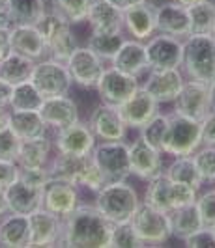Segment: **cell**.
Wrapping results in <instances>:
<instances>
[{
	"label": "cell",
	"mask_w": 215,
	"mask_h": 248,
	"mask_svg": "<svg viewBox=\"0 0 215 248\" xmlns=\"http://www.w3.org/2000/svg\"><path fill=\"white\" fill-rule=\"evenodd\" d=\"M6 2L8 0H0V10H6Z\"/></svg>",
	"instance_id": "cell-58"
},
{
	"label": "cell",
	"mask_w": 215,
	"mask_h": 248,
	"mask_svg": "<svg viewBox=\"0 0 215 248\" xmlns=\"http://www.w3.org/2000/svg\"><path fill=\"white\" fill-rule=\"evenodd\" d=\"M197 196H198L197 188L185 185V183L172 181V179H168L163 174L159 175V177H155V179H152V181H148L144 202L148 205L155 207V209H159V211L170 213L178 209V207L195 203Z\"/></svg>",
	"instance_id": "cell-4"
},
{
	"label": "cell",
	"mask_w": 215,
	"mask_h": 248,
	"mask_svg": "<svg viewBox=\"0 0 215 248\" xmlns=\"http://www.w3.org/2000/svg\"><path fill=\"white\" fill-rule=\"evenodd\" d=\"M94 0H51L52 10L66 17L71 25L86 21V15Z\"/></svg>",
	"instance_id": "cell-40"
},
{
	"label": "cell",
	"mask_w": 215,
	"mask_h": 248,
	"mask_svg": "<svg viewBox=\"0 0 215 248\" xmlns=\"http://www.w3.org/2000/svg\"><path fill=\"white\" fill-rule=\"evenodd\" d=\"M86 21L96 34H116L124 30V12L109 0H94Z\"/></svg>",
	"instance_id": "cell-23"
},
{
	"label": "cell",
	"mask_w": 215,
	"mask_h": 248,
	"mask_svg": "<svg viewBox=\"0 0 215 248\" xmlns=\"http://www.w3.org/2000/svg\"><path fill=\"white\" fill-rule=\"evenodd\" d=\"M6 200H8V211L19 213V215H30L43 203V186H36L25 183L17 177L12 185L6 188Z\"/></svg>",
	"instance_id": "cell-25"
},
{
	"label": "cell",
	"mask_w": 215,
	"mask_h": 248,
	"mask_svg": "<svg viewBox=\"0 0 215 248\" xmlns=\"http://www.w3.org/2000/svg\"><path fill=\"white\" fill-rule=\"evenodd\" d=\"M163 153L148 146L142 138L133 140L129 144V166L131 174L137 175L142 181H152L155 177L163 175Z\"/></svg>",
	"instance_id": "cell-16"
},
{
	"label": "cell",
	"mask_w": 215,
	"mask_h": 248,
	"mask_svg": "<svg viewBox=\"0 0 215 248\" xmlns=\"http://www.w3.org/2000/svg\"><path fill=\"white\" fill-rule=\"evenodd\" d=\"M124 41H126V36L122 32H116V34H96V32H92L86 47L90 50H94L103 62L111 63L118 49L124 45Z\"/></svg>",
	"instance_id": "cell-39"
},
{
	"label": "cell",
	"mask_w": 215,
	"mask_h": 248,
	"mask_svg": "<svg viewBox=\"0 0 215 248\" xmlns=\"http://www.w3.org/2000/svg\"><path fill=\"white\" fill-rule=\"evenodd\" d=\"M90 155H69V153H58L51 162H47V170L51 177H60L66 181H71L79 186L81 174L88 162Z\"/></svg>",
	"instance_id": "cell-33"
},
{
	"label": "cell",
	"mask_w": 215,
	"mask_h": 248,
	"mask_svg": "<svg viewBox=\"0 0 215 248\" xmlns=\"http://www.w3.org/2000/svg\"><path fill=\"white\" fill-rule=\"evenodd\" d=\"M52 146L58 153H69V155H90L96 148V137L92 133L88 124L75 122L64 129H58L52 138Z\"/></svg>",
	"instance_id": "cell-17"
},
{
	"label": "cell",
	"mask_w": 215,
	"mask_h": 248,
	"mask_svg": "<svg viewBox=\"0 0 215 248\" xmlns=\"http://www.w3.org/2000/svg\"><path fill=\"white\" fill-rule=\"evenodd\" d=\"M183 75L204 84L215 82V36H195L183 39Z\"/></svg>",
	"instance_id": "cell-2"
},
{
	"label": "cell",
	"mask_w": 215,
	"mask_h": 248,
	"mask_svg": "<svg viewBox=\"0 0 215 248\" xmlns=\"http://www.w3.org/2000/svg\"><path fill=\"white\" fill-rule=\"evenodd\" d=\"M88 127L92 129L96 140L101 142H116V140H126L127 125L118 110V107L103 103L98 105L88 120Z\"/></svg>",
	"instance_id": "cell-14"
},
{
	"label": "cell",
	"mask_w": 215,
	"mask_h": 248,
	"mask_svg": "<svg viewBox=\"0 0 215 248\" xmlns=\"http://www.w3.org/2000/svg\"><path fill=\"white\" fill-rule=\"evenodd\" d=\"M202 146V127L200 122L189 120L178 114H170V125L168 135L165 142V155L182 157V155H193Z\"/></svg>",
	"instance_id": "cell-8"
},
{
	"label": "cell",
	"mask_w": 215,
	"mask_h": 248,
	"mask_svg": "<svg viewBox=\"0 0 215 248\" xmlns=\"http://www.w3.org/2000/svg\"><path fill=\"white\" fill-rule=\"evenodd\" d=\"M109 247L114 248H140L144 247L139 239L135 228L131 222H116L111 228V237H109Z\"/></svg>",
	"instance_id": "cell-41"
},
{
	"label": "cell",
	"mask_w": 215,
	"mask_h": 248,
	"mask_svg": "<svg viewBox=\"0 0 215 248\" xmlns=\"http://www.w3.org/2000/svg\"><path fill=\"white\" fill-rule=\"evenodd\" d=\"M19 146H21V140L15 137L8 127L0 131V159H4V161H17Z\"/></svg>",
	"instance_id": "cell-45"
},
{
	"label": "cell",
	"mask_w": 215,
	"mask_h": 248,
	"mask_svg": "<svg viewBox=\"0 0 215 248\" xmlns=\"http://www.w3.org/2000/svg\"><path fill=\"white\" fill-rule=\"evenodd\" d=\"M10 26H12V21L8 17V12L0 10V28H10Z\"/></svg>",
	"instance_id": "cell-55"
},
{
	"label": "cell",
	"mask_w": 215,
	"mask_h": 248,
	"mask_svg": "<svg viewBox=\"0 0 215 248\" xmlns=\"http://www.w3.org/2000/svg\"><path fill=\"white\" fill-rule=\"evenodd\" d=\"M155 32L185 39L191 36L189 13L187 8L178 2H166L155 8Z\"/></svg>",
	"instance_id": "cell-19"
},
{
	"label": "cell",
	"mask_w": 215,
	"mask_h": 248,
	"mask_svg": "<svg viewBox=\"0 0 215 248\" xmlns=\"http://www.w3.org/2000/svg\"><path fill=\"white\" fill-rule=\"evenodd\" d=\"M193 161L204 183H215V146H200L193 153Z\"/></svg>",
	"instance_id": "cell-42"
},
{
	"label": "cell",
	"mask_w": 215,
	"mask_h": 248,
	"mask_svg": "<svg viewBox=\"0 0 215 248\" xmlns=\"http://www.w3.org/2000/svg\"><path fill=\"white\" fill-rule=\"evenodd\" d=\"M39 114L49 129H64L67 125L79 122V107L71 97L58 95V97H47L43 101Z\"/></svg>",
	"instance_id": "cell-24"
},
{
	"label": "cell",
	"mask_w": 215,
	"mask_h": 248,
	"mask_svg": "<svg viewBox=\"0 0 215 248\" xmlns=\"http://www.w3.org/2000/svg\"><path fill=\"white\" fill-rule=\"evenodd\" d=\"M77 205H79L77 185H73L71 181L60 179V177H49V181L43 185L41 207L58 215L60 218H66Z\"/></svg>",
	"instance_id": "cell-15"
},
{
	"label": "cell",
	"mask_w": 215,
	"mask_h": 248,
	"mask_svg": "<svg viewBox=\"0 0 215 248\" xmlns=\"http://www.w3.org/2000/svg\"><path fill=\"white\" fill-rule=\"evenodd\" d=\"M49 170L47 166H39V168H19V179L25 181V183H30V185L36 186H43L47 181H49Z\"/></svg>",
	"instance_id": "cell-46"
},
{
	"label": "cell",
	"mask_w": 215,
	"mask_h": 248,
	"mask_svg": "<svg viewBox=\"0 0 215 248\" xmlns=\"http://www.w3.org/2000/svg\"><path fill=\"white\" fill-rule=\"evenodd\" d=\"M10 49L28 56L32 60H41L47 54L43 36L36 25H12L10 28Z\"/></svg>",
	"instance_id": "cell-22"
},
{
	"label": "cell",
	"mask_w": 215,
	"mask_h": 248,
	"mask_svg": "<svg viewBox=\"0 0 215 248\" xmlns=\"http://www.w3.org/2000/svg\"><path fill=\"white\" fill-rule=\"evenodd\" d=\"M172 103H174V114L202 122L206 114L212 110L210 86L204 82H198V80L187 78Z\"/></svg>",
	"instance_id": "cell-10"
},
{
	"label": "cell",
	"mask_w": 215,
	"mask_h": 248,
	"mask_svg": "<svg viewBox=\"0 0 215 248\" xmlns=\"http://www.w3.org/2000/svg\"><path fill=\"white\" fill-rule=\"evenodd\" d=\"M19 177V164L15 161H4L0 159V188H8L13 181Z\"/></svg>",
	"instance_id": "cell-48"
},
{
	"label": "cell",
	"mask_w": 215,
	"mask_h": 248,
	"mask_svg": "<svg viewBox=\"0 0 215 248\" xmlns=\"http://www.w3.org/2000/svg\"><path fill=\"white\" fill-rule=\"evenodd\" d=\"M183 245L187 248H200V247H215V233L212 228H200L193 235L183 239Z\"/></svg>",
	"instance_id": "cell-47"
},
{
	"label": "cell",
	"mask_w": 215,
	"mask_h": 248,
	"mask_svg": "<svg viewBox=\"0 0 215 248\" xmlns=\"http://www.w3.org/2000/svg\"><path fill=\"white\" fill-rule=\"evenodd\" d=\"M118 110L122 114L127 129H140L159 112V103L144 88L139 86V90L129 99H126L118 107Z\"/></svg>",
	"instance_id": "cell-20"
},
{
	"label": "cell",
	"mask_w": 215,
	"mask_h": 248,
	"mask_svg": "<svg viewBox=\"0 0 215 248\" xmlns=\"http://www.w3.org/2000/svg\"><path fill=\"white\" fill-rule=\"evenodd\" d=\"M98 211L111 224L129 222L133 213L140 205V198L137 190L126 181H114L105 185L96 192V203Z\"/></svg>",
	"instance_id": "cell-3"
},
{
	"label": "cell",
	"mask_w": 215,
	"mask_h": 248,
	"mask_svg": "<svg viewBox=\"0 0 215 248\" xmlns=\"http://www.w3.org/2000/svg\"><path fill=\"white\" fill-rule=\"evenodd\" d=\"M139 78L133 75H127L114 65L105 67L101 78L98 82V93L103 103H109L114 107H120L126 99H129L137 90H139Z\"/></svg>",
	"instance_id": "cell-13"
},
{
	"label": "cell",
	"mask_w": 215,
	"mask_h": 248,
	"mask_svg": "<svg viewBox=\"0 0 215 248\" xmlns=\"http://www.w3.org/2000/svg\"><path fill=\"white\" fill-rule=\"evenodd\" d=\"M202 146H215V108L206 114L202 122Z\"/></svg>",
	"instance_id": "cell-49"
},
{
	"label": "cell",
	"mask_w": 215,
	"mask_h": 248,
	"mask_svg": "<svg viewBox=\"0 0 215 248\" xmlns=\"http://www.w3.org/2000/svg\"><path fill=\"white\" fill-rule=\"evenodd\" d=\"M214 36H215V34H214Z\"/></svg>",
	"instance_id": "cell-60"
},
{
	"label": "cell",
	"mask_w": 215,
	"mask_h": 248,
	"mask_svg": "<svg viewBox=\"0 0 215 248\" xmlns=\"http://www.w3.org/2000/svg\"><path fill=\"white\" fill-rule=\"evenodd\" d=\"M168 218H170V233L180 241H183L185 237L193 235L195 232L204 228L202 218H200L195 203H189V205H183V207H178L174 211H170Z\"/></svg>",
	"instance_id": "cell-32"
},
{
	"label": "cell",
	"mask_w": 215,
	"mask_h": 248,
	"mask_svg": "<svg viewBox=\"0 0 215 248\" xmlns=\"http://www.w3.org/2000/svg\"><path fill=\"white\" fill-rule=\"evenodd\" d=\"M10 107H0V131L6 129L10 124Z\"/></svg>",
	"instance_id": "cell-53"
},
{
	"label": "cell",
	"mask_w": 215,
	"mask_h": 248,
	"mask_svg": "<svg viewBox=\"0 0 215 248\" xmlns=\"http://www.w3.org/2000/svg\"><path fill=\"white\" fill-rule=\"evenodd\" d=\"M150 69H180L183 60V39L157 34L144 43Z\"/></svg>",
	"instance_id": "cell-11"
},
{
	"label": "cell",
	"mask_w": 215,
	"mask_h": 248,
	"mask_svg": "<svg viewBox=\"0 0 215 248\" xmlns=\"http://www.w3.org/2000/svg\"><path fill=\"white\" fill-rule=\"evenodd\" d=\"M109 2H113L114 6H118L122 12H126L127 8L137 6V4H140V2H146V0H109Z\"/></svg>",
	"instance_id": "cell-52"
},
{
	"label": "cell",
	"mask_w": 215,
	"mask_h": 248,
	"mask_svg": "<svg viewBox=\"0 0 215 248\" xmlns=\"http://www.w3.org/2000/svg\"><path fill=\"white\" fill-rule=\"evenodd\" d=\"M210 101H212V108H215V82L210 84Z\"/></svg>",
	"instance_id": "cell-57"
},
{
	"label": "cell",
	"mask_w": 215,
	"mask_h": 248,
	"mask_svg": "<svg viewBox=\"0 0 215 248\" xmlns=\"http://www.w3.org/2000/svg\"><path fill=\"white\" fill-rule=\"evenodd\" d=\"M195 205L202 218L204 228H215V188L198 194Z\"/></svg>",
	"instance_id": "cell-43"
},
{
	"label": "cell",
	"mask_w": 215,
	"mask_h": 248,
	"mask_svg": "<svg viewBox=\"0 0 215 248\" xmlns=\"http://www.w3.org/2000/svg\"><path fill=\"white\" fill-rule=\"evenodd\" d=\"M52 140L47 135L32 140H21L19 153H17V164L19 168H39L47 166L49 155H51Z\"/></svg>",
	"instance_id": "cell-30"
},
{
	"label": "cell",
	"mask_w": 215,
	"mask_h": 248,
	"mask_svg": "<svg viewBox=\"0 0 215 248\" xmlns=\"http://www.w3.org/2000/svg\"><path fill=\"white\" fill-rule=\"evenodd\" d=\"M10 28H0V60L12 50L10 49Z\"/></svg>",
	"instance_id": "cell-51"
},
{
	"label": "cell",
	"mask_w": 215,
	"mask_h": 248,
	"mask_svg": "<svg viewBox=\"0 0 215 248\" xmlns=\"http://www.w3.org/2000/svg\"><path fill=\"white\" fill-rule=\"evenodd\" d=\"M124 28L133 39L148 41L155 34V6L146 0L127 8L124 12Z\"/></svg>",
	"instance_id": "cell-26"
},
{
	"label": "cell",
	"mask_w": 215,
	"mask_h": 248,
	"mask_svg": "<svg viewBox=\"0 0 215 248\" xmlns=\"http://www.w3.org/2000/svg\"><path fill=\"white\" fill-rule=\"evenodd\" d=\"M191 34L195 36H214L215 34V2L202 0L187 8Z\"/></svg>",
	"instance_id": "cell-35"
},
{
	"label": "cell",
	"mask_w": 215,
	"mask_h": 248,
	"mask_svg": "<svg viewBox=\"0 0 215 248\" xmlns=\"http://www.w3.org/2000/svg\"><path fill=\"white\" fill-rule=\"evenodd\" d=\"M8 129L19 140H32V138L45 137L49 127L43 122L38 110H12Z\"/></svg>",
	"instance_id": "cell-29"
},
{
	"label": "cell",
	"mask_w": 215,
	"mask_h": 248,
	"mask_svg": "<svg viewBox=\"0 0 215 248\" xmlns=\"http://www.w3.org/2000/svg\"><path fill=\"white\" fill-rule=\"evenodd\" d=\"M8 213V200H6V190L0 188V217Z\"/></svg>",
	"instance_id": "cell-54"
},
{
	"label": "cell",
	"mask_w": 215,
	"mask_h": 248,
	"mask_svg": "<svg viewBox=\"0 0 215 248\" xmlns=\"http://www.w3.org/2000/svg\"><path fill=\"white\" fill-rule=\"evenodd\" d=\"M36 26L43 36L47 54H51V58L54 60L66 62L69 58V54L79 47L75 36L71 32V23L54 10L45 12V15L41 17V21Z\"/></svg>",
	"instance_id": "cell-5"
},
{
	"label": "cell",
	"mask_w": 215,
	"mask_h": 248,
	"mask_svg": "<svg viewBox=\"0 0 215 248\" xmlns=\"http://www.w3.org/2000/svg\"><path fill=\"white\" fill-rule=\"evenodd\" d=\"M105 183H107V181H105V177H103L101 170L98 168V164L94 162L92 153H90L88 162H86V166H84V170H83V174H81V179H79V186H84V188H88L92 192H98Z\"/></svg>",
	"instance_id": "cell-44"
},
{
	"label": "cell",
	"mask_w": 215,
	"mask_h": 248,
	"mask_svg": "<svg viewBox=\"0 0 215 248\" xmlns=\"http://www.w3.org/2000/svg\"><path fill=\"white\" fill-rule=\"evenodd\" d=\"M129 222L135 228V232L144 247L163 245L172 237L168 213L159 211L152 205H148L146 202H140V205L137 207V211L133 213Z\"/></svg>",
	"instance_id": "cell-9"
},
{
	"label": "cell",
	"mask_w": 215,
	"mask_h": 248,
	"mask_svg": "<svg viewBox=\"0 0 215 248\" xmlns=\"http://www.w3.org/2000/svg\"><path fill=\"white\" fill-rule=\"evenodd\" d=\"M111 65H114L116 69H120L127 75H133L137 78L142 77L146 71H150L144 43L139 39H126L124 45L118 49L116 56L113 58Z\"/></svg>",
	"instance_id": "cell-27"
},
{
	"label": "cell",
	"mask_w": 215,
	"mask_h": 248,
	"mask_svg": "<svg viewBox=\"0 0 215 248\" xmlns=\"http://www.w3.org/2000/svg\"><path fill=\"white\" fill-rule=\"evenodd\" d=\"M45 97L30 80L15 84L10 99V110H38L41 108Z\"/></svg>",
	"instance_id": "cell-38"
},
{
	"label": "cell",
	"mask_w": 215,
	"mask_h": 248,
	"mask_svg": "<svg viewBox=\"0 0 215 248\" xmlns=\"http://www.w3.org/2000/svg\"><path fill=\"white\" fill-rule=\"evenodd\" d=\"M185 78L180 69H150L142 88L157 103H172L180 93Z\"/></svg>",
	"instance_id": "cell-21"
},
{
	"label": "cell",
	"mask_w": 215,
	"mask_h": 248,
	"mask_svg": "<svg viewBox=\"0 0 215 248\" xmlns=\"http://www.w3.org/2000/svg\"><path fill=\"white\" fill-rule=\"evenodd\" d=\"M113 224L96 205H77L62 218V235L58 247L71 248H107Z\"/></svg>",
	"instance_id": "cell-1"
},
{
	"label": "cell",
	"mask_w": 215,
	"mask_h": 248,
	"mask_svg": "<svg viewBox=\"0 0 215 248\" xmlns=\"http://www.w3.org/2000/svg\"><path fill=\"white\" fill-rule=\"evenodd\" d=\"M13 86L8 84L6 80L0 78V107H10V99H12Z\"/></svg>",
	"instance_id": "cell-50"
},
{
	"label": "cell",
	"mask_w": 215,
	"mask_h": 248,
	"mask_svg": "<svg viewBox=\"0 0 215 248\" xmlns=\"http://www.w3.org/2000/svg\"><path fill=\"white\" fill-rule=\"evenodd\" d=\"M168 179L178 181V183H185V185L193 186V188H200L202 186V177L197 168V164L193 161V155H182V157H174V161L166 166L163 172Z\"/></svg>",
	"instance_id": "cell-36"
},
{
	"label": "cell",
	"mask_w": 215,
	"mask_h": 248,
	"mask_svg": "<svg viewBox=\"0 0 215 248\" xmlns=\"http://www.w3.org/2000/svg\"><path fill=\"white\" fill-rule=\"evenodd\" d=\"M30 245V226L28 217L8 211L0 217V247L25 248Z\"/></svg>",
	"instance_id": "cell-28"
},
{
	"label": "cell",
	"mask_w": 215,
	"mask_h": 248,
	"mask_svg": "<svg viewBox=\"0 0 215 248\" xmlns=\"http://www.w3.org/2000/svg\"><path fill=\"white\" fill-rule=\"evenodd\" d=\"M212 230H214V233H215V228H212Z\"/></svg>",
	"instance_id": "cell-59"
},
{
	"label": "cell",
	"mask_w": 215,
	"mask_h": 248,
	"mask_svg": "<svg viewBox=\"0 0 215 248\" xmlns=\"http://www.w3.org/2000/svg\"><path fill=\"white\" fill-rule=\"evenodd\" d=\"M92 159L101 170L107 183L126 181L131 175L129 166V144L124 140L116 142H99L92 149Z\"/></svg>",
	"instance_id": "cell-7"
},
{
	"label": "cell",
	"mask_w": 215,
	"mask_h": 248,
	"mask_svg": "<svg viewBox=\"0 0 215 248\" xmlns=\"http://www.w3.org/2000/svg\"><path fill=\"white\" fill-rule=\"evenodd\" d=\"M168 125H170V114H161V112H157L148 124L142 125L139 129L140 131L139 137L142 138L148 146H152L153 149H157V151L163 153L166 135H168Z\"/></svg>",
	"instance_id": "cell-37"
},
{
	"label": "cell",
	"mask_w": 215,
	"mask_h": 248,
	"mask_svg": "<svg viewBox=\"0 0 215 248\" xmlns=\"http://www.w3.org/2000/svg\"><path fill=\"white\" fill-rule=\"evenodd\" d=\"M178 4H182V6H185V8H189L193 4H198V2H202V0H174Z\"/></svg>",
	"instance_id": "cell-56"
},
{
	"label": "cell",
	"mask_w": 215,
	"mask_h": 248,
	"mask_svg": "<svg viewBox=\"0 0 215 248\" xmlns=\"http://www.w3.org/2000/svg\"><path fill=\"white\" fill-rule=\"evenodd\" d=\"M66 65L71 80L81 88H96L105 71V62L88 47H77L66 60Z\"/></svg>",
	"instance_id": "cell-12"
},
{
	"label": "cell",
	"mask_w": 215,
	"mask_h": 248,
	"mask_svg": "<svg viewBox=\"0 0 215 248\" xmlns=\"http://www.w3.org/2000/svg\"><path fill=\"white\" fill-rule=\"evenodd\" d=\"M30 82L38 88L39 93L45 99L67 95L71 90V84H73L66 62L54 60V58H41L34 63Z\"/></svg>",
	"instance_id": "cell-6"
},
{
	"label": "cell",
	"mask_w": 215,
	"mask_h": 248,
	"mask_svg": "<svg viewBox=\"0 0 215 248\" xmlns=\"http://www.w3.org/2000/svg\"><path fill=\"white\" fill-rule=\"evenodd\" d=\"M30 245L28 247H58L62 235V218L43 207L28 215Z\"/></svg>",
	"instance_id": "cell-18"
},
{
	"label": "cell",
	"mask_w": 215,
	"mask_h": 248,
	"mask_svg": "<svg viewBox=\"0 0 215 248\" xmlns=\"http://www.w3.org/2000/svg\"><path fill=\"white\" fill-rule=\"evenodd\" d=\"M34 63L36 60L23 56L15 50H10L2 60H0V78L6 80L8 84H21L30 80V75L34 69Z\"/></svg>",
	"instance_id": "cell-31"
},
{
	"label": "cell",
	"mask_w": 215,
	"mask_h": 248,
	"mask_svg": "<svg viewBox=\"0 0 215 248\" xmlns=\"http://www.w3.org/2000/svg\"><path fill=\"white\" fill-rule=\"evenodd\" d=\"M6 12L12 25H38L47 6L45 0H8Z\"/></svg>",
	"instance_id": "cell-34"
}]
</instances>
